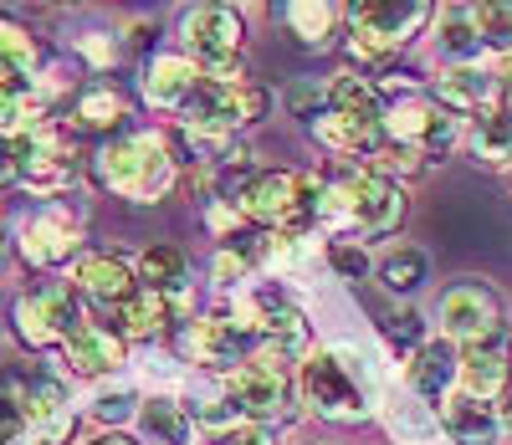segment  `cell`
<instances>
[{
  "label": "cell",
  "instance_id": "29",
  "mask_svg": "<svg viewBox=\"0 0 512 445\" xmlns=\"http://www.w3.org/2000/svg\"><path fill=\"white\" fill-rule=\"evenodd\" d=\"M323 103L333 113H384L379 108V87L364 77V72H338L328 87H323Z\"/></svg>",
  "mask_w": 512,
  "mask_h": 445
},
{
  "label": "cell",
  "instance_id": "7",
  "mask_svg": "<svg viewBox=\"0 0 512 445\" xmlns=\"http://www.w3.org/2000/svg\"><path fill=\"white\" fill-rule=\"evenodd\" d=\"M226 389H231V405L241 415H251V425L292 415V374L282 364L262 359V353H256L251 364H236L226 374Z\"/></svg>",
  "mask_w": 512,
  "mask_h": 445
},
{
  "label": "cell",
  "instance_id": "48",
  "mask_svg": "<svg viewBox=\"0 0 512 445\" xmlns=\"http://www.w3.org/2000/svg\"><path fill=\"white\" fill-rule=\"evenodd\" d=\"M313 445H323V440H313Z\"/></svg>",
  "mask_w": 512,
  "mask_h": 445
},
{
  "label": "cell",
  "instance_id": "5",
  "mask_svg": "<svg viewBox=\"0 0 512 445\" xmlns=\"http://www.w3.org/2000/svg\"><path fill=\"white\" fill-rule=\"evenodd\" d=\"M425 21H431V0H349L354 52L369 62H390Z\"/></svg>",
  "mask_w": 512,
  "mask_h": 445
},
{
  "label": "cell",
  "instance_id": "42",
  "mask_svg": "<svg viewBox=\"0 0 512 445\" xmlns=\"http://www.w3.org/2000/svg\"><path fill=\"white\" fill-rule=\"evenodd\" d=\"M82 57H88V62H103V67H108V62H113V41H103V36L93 41V36H88V41H82Z\"/></svg>",
  "mask_w": 512,
  "mask_h": 445
},
{
  "label": "cell",
  "instance_id": "3",
  "mask_svg": "<svg viewBox=\"0 0 512 445\" xmlns=\"http://www.w3.org/2000/svg\"><path fill=\"white\" fill-rule=\"evenodd\" d=\"M103 185L123 200H139V205H154L169 195L175 185V159H169L164 139L154 133H134V139H118L103 149Z\"/></svg>",
  "mask_w": 512,
  "mask_h": 445
},
{
  "label": "cell",
  "instance_id": "24",
  "mask_svg": "<svg viewBox=\"0 0 512 445\" xmlns=\"http://www.w3.org/2000/svg\"><path fill=\"white\" fill-rule=\"evenodd\" d=\"M472 154L482 164H497V169L512 164V108L492 103V108L477 113V123H472Z\"/></svg>",
  "mask_w": 512,
  "mask_h": 445
},
{
  "label": "cell",
  "instance_id": "38",
  "mask_svg": "<svg viewBox=\"0 0 512 445\" xmlns=\"http://www.w3.org/2000/svg\"><path fill=\"white\" fill-rule=\"evenodd\" d=\"M384 338H390L395 348H405V353H415L420 343H425V323H420V313H395V318H384Z\"/></svg>",
  "mask_w": 512,
  "mask_h": 445
},
{
  "label": "cell",
  "instance_id": "31",
  "mask_svg": "<svg viewBox=\"0 0 512 445\" xmlns=\"http://www.w3.org/2000/svg\"><path fill=\"white\" fill-rule=\"evenodd\" d=\"M185 272H190V261H185V251H180V246H149V251L139 256V277H144L154 292L180 287V282H185Z\"/></svg>",
  "mask_w": 512,
  "mask_h": 445
},
{
  "label": "cell",
  "instance_id": "22",
  "mask_svg": "<svg viewBox=\"0 0 512 445\" xmlns=\"http://www.w3.org/2000/svg\"><path fill=\"white\" fill-rule=\"evenodd\" d=\"M374 272H379L384 292L410 297L415 287H425V277H431V261H425V251H420V246L400 241V246H390V251H384V256L374 261Z\"/></svg>",
  "mask_w": 512,
  "mask_h": 445
},
{
  "label": "cell",
  "instance_id": "37",
  "mask_svg": "<svg viewBox=\"0 0 512 445\" xmlns=\"http://www.w3.org/2000/svg\"><path fill=\"white\" fill-rule=\"evenodd\" d=\"M328 261H333V272L349 277V282H359L369 272V251L359 241H328Z\"/></svg>",
  "mask_w": 512,
  "mask_h": 445
},
{
  "label": "cell",
  "instance_id": "23",
  "mask_svg": "<svg viewBox=\"0 0 512 445\" xmlns=\"http://www.w3.org/2000/svg\"><path fill=\"white\" fill-rule=\"evenodd\" d=\"M456 379H461V389H466V394L492 399V394L507 384V359H502V348H497V343H472V348L461 353Z\"/></svg>",
  "mask_w": 512,
  "mask_h": 445
},
{
  "label": "cell",
  "instance_id": "20",
  "mask_svg": "<svg viewBox=\"0 0 512 445\" xmlns=\"http://www.w3.org/2000/svg\"><path fill=\"white\" fill-rule=\"evenodd\" d=\"M436 98H441V108H456V113H482L497 103V77L482 67H451L436 82Z\"/></svg>",
  "mask_w": 512,
  "mask_h": 445
},
{
  "label": "cell",
  "instance_id": "14",
  "mask_svg": "<svg viewBox=\"0 0 512 445\" xmlns=\"http://www.w3.org/2000/svg\"><path fill=\"white\" fill-rule=\"evenodd\" d=\"M313 133H318L333 154H364V159H374V154L384 149V123H379V113H333V108H323V113L313 118Z\"/></svg>",
  "mask_w": 512,
  "mask_h": 445
},
{
  "label": "cell",
  "instance_id": "4",
  "mask_svg": "<svg viewBox=\"0 0 512 445\" xmlns=\"http://www.w3.org/2000/svg\"><path fill=\"white\" fill-rule=\"evenodd\" d=\"M180 36H185V62H195L200 77H231L241 62L246 26L226 0H195L180 21Z\"/></svg>",
  "mask_w": 512,
  "mask_h": 445
},
{
  "label": "cell",
  "instance_id": "47",
  "mask_svg": "<svg viewBox=\"0 0 512 445\" xmlns=\"http://www.w3.org/2000/svg\"><path fill=\"white\" fill-rule=\"evenodd\" d=\"M36 6H77V0H36Z\"/></svg>",
  "mask_w": 512,
  "mask_h": 445
},
{
  "label": "cell",
  "instance_id": "28",
  "mask_svg": "<svg viewBox=\"0 0 512 445\" xmlns=\"http://www.w3.org/2000/svg\"><path fill=\"white\" fill-rule=\"evenodd\" d=\"M282 21H287V31L303 41V47H328V36H333V0H287Z\"/></svg>",
  "mask_w": 512,
  "mask_h": 445
},
{
  "label": "cell",
  "instance_id": "11",
  "mask_svg": "<svg viewBox=\"0 0 512 445\" xmlns=\"http://www.w3.org/2000/svg\"><path fill=\"white\" fill-rule=\"evenodd\" d=\"M16 180L36 195H57L77 180V149L72 139H62L57 128H31L26 154H21V174Z\"/></svg>",
  "mask_w": 512,
  "mask_h": 445
},
{
  "label": "cell",
  "instance_id": "30",
  "mask_svg": "<svg viewBox=\"0 0 512 445\" xmlns=\"http://www.w3.org/2000/svg\"><path fill=\"white\" fill-rule=\"evenodd\" d=\"M26 410H31V379L16 369H0V445L26 435Z\"/></svg>",
  "mask_w": 512,
  "mask_h": 445
},
{
  "label": "cell",
  "instance_id": "40",
  "mask_svg": "<svg viewBox=\"0 0 512 445\" xmlns=\"http://www.w3.org/2000/svg\"><path fill=\"white\" fill-rule=\"evenodd\" d=\"M216 445H272V440H267V430H262V425H251V420H241V425L221 430V440H216Z\"/></svg>",
  "mask_w": 512,
  "mask_h": 445
},
{
  "label": "cell",
  "instance_id": "17",
  "mask_svg": "<svg viewBox=\"0 0 512 445\" xmlns=\"http://www.w3.org/2000/svg\"><path fill=\"white\" fill-rule=\"evenodd\" d=\"M67 435H72L67 389L57 379H36L31 384V410H26V445H62Z\"/></svg>",
  "mask_w": 512,
  "mask_h": 445
},
{
  "label": "cell",
  "instance_id": "25",
  "mask_svg": "<svg viewBox=\"0 0 512 445\" xmlns=\"http://www.w3.org/2000/svg\"><path fill=\"white\" fill-rule=\"evenodd\" d=\"M436 47L446 57H456L461 67H472V57L482 52V31H477V16L466 6H446L436 16Z\"/></svg>",
  "mask_w": 512,
  "mask_h": 445
},
{
  "label": "cell",
  "instance_id": "43",
  "mask_svg": "<svg viewBox=\"0 0 512 445\" xmlns=\"http://www.w3.org/2000/svg\"><path fill=\"white\" fill-rule=\"evenodd\" d=\"M497 399H502V405H497V425H507V430H512V374H507V384L497 389Z\"/></svg>",
  "mask_w": 512,
  "mask_h": 445
},
{
  "label": "cell",
  "instance_id": "44",
  "mask_svg": "<svg viewBox=\"0 0 512 445\" xmlns=\"http://www.w3.org/2000/svg\"><path fill=\"white\" fill-rule=\"evenodd\" d=\"M497 103H502V108H512V57H507V67L497 72Z\"/></svg>",
  "mask_w": 512,
  "mask_h": 445
},
{
  "label": "cell",
  "instance_id": "13",
  "mask_svg": "<svg viewBox=\"0 0 512 445\" xmlns=\"http://www.w3.org/2000/svg\"><path fill=\"white\" fill-rule=\"evenodd\" d=\"M82 241V220L67 210V205H47V210H36L26 226H21V256L31 266H57L77 251Z\"/></svg>",
  "mask_w": 512,
  "mask_h": 445
},
{
  "label": "cell",
  "instance_id": "39",
  "mask_svg": "<svg viewBox=\"0 0 512 445\" xmlns=\"http://www.w3.org/2000/svg\"><path fill=\"white\" fill-rule=\"evenodd\" d=\"M26 139L31 133H0V185L21 174V154H26Z\"/></svg>",
  "mask_w": 512,
  "mask_h": 445
},
{
  "label": "cell",
  "instance_id": "1",
  "mask_svg": "<svg viewBox=\"0 0 512 445\" xmlns=\"http://www.w3.org/2000/svg\"><path fill=\"white\" fill-rule=\"evenodd\" d=\"M323 226L349 231V236H390L405 220V195L390 174L379 169H349L344 180L323 185Z\"/></svg>",
  "mask_w": 512,
  "mask_h": 445
},
{
  "label": "cell",
  "instance_id": "45",
  "mask_svg": "<svg viewBox=\"0 0 512 445\" xmlns=\"http://www.w3.org/2000/svg\"><path fill=\"white\" fill-rule=\"evenodd\" d=\"M93 445H134L128 435H103V440H93Z\"/></svg>",
  "mask_w": 512,
  "mask_h": 445
},
{
  "label": "cell",
  "instance_id": "34",
  "mask_svg": "<svg viewBox=\"0 0 512 445\" xmlns=\"http://www.w3.org/2000/svg\"><path fill=\"white\" fill-rule=\"evenodd\" d=\"M185 144L200 164L210 169H221V164H236L241 159V144H236V133H216V128H185Z\"/></svg>",
  "mask_w": 512,
  "mask_h": 445
},
{
  "label": "cell",
  "instance_id": "10",
  "mask_svg": "<svg viewBox=\"0 0 512 445\" xmlns=\"http://www.w3.org/2000/svg\"><path fill=\"white\" fill-rule=\"evenodd\" d=\"M77 328H82L77 323V292L62 282H47L16 302V333L31 348H52L57 338H72Z\"/></svg>",
  "mask_w": 512,
  "mask_h": 445
},
{
  "label": "cell",
  "instance_id": "21",
  "mask_svg": "<svg viewBox=\"0 0 512 445\" xmlns=\"http://www.w3.org/2000/svg\"><path fill=\"white\" fill-rule=\"evenodd\" d=\"M67 364H72L77 374H88V379L118 374V369H123V343H118L113 333H103V328H77V333L67 338Z\"/></svg>",
  "mask_w": 512,
  "mask_h": 445
},
{
  "label": "cell",
  "instance_id": "36",
  "mask_svg": "<svg viewBox=\"0 0 512 445\" xmlns=\"http://www.w3.org/2000/svg\"><path fill=\"white\" fill-rule=\"evenodd\" d=\"M472 16H477V31H482V47L512 52V0H482Z\"/></svg>",
  "mask_w": 512,
  "mask_h": 445
},
{
  "label": "cell",
  "instance_id": "26",
  "mask_svg": "<svg viewBox=\"0 0 512 445\" xmlns=\"http://www.w3.org/2000/svg\"><path fill=\"white\" fill-rule=\"evenodd\" d=\"M169 323V297L154 287H139L128 302H118V328L123 338H154Z\"/></svg>",
  "mask_w": 512,
  "mask_h": 445
},
{
  "label": "cell",
  "instance_id": "18",
  "mask_svg": "<svg viewBox=\"0 0 512 445\" xmlns=\"http://www.w3.org/2000/svg\"><path fill=\"white\" fill-rule=\"evenodd\" d=\"M77 292H88L93 302H128L139 292V277H134L128 261H118L108 251H93V256L77 261Z\"/></svg>",
  "mask_w": 512,
  "mask_h": 445
},
{
  "label": "cell",
  "instance_id": "35",
  "mask_svg": "<svg viewBox=\"0 0 512 445\" xmlns=\"http://www.w3.org/2000/svg\"><path fill=\"white\" fill-rule=\"evenodd\" d=\"M77 118H82V128H118L128 118V103L113 93V87H93V93H82Z\"/></svg>",
  "mask_w": 512,
  "mask_h": 445
},
{
  "label": "cell",
  "instance_id": "16",
  "mask_svg": "<svg viewBox=\"0 0 512 445\" xmlns=\"http://www.w3.org/2000/svg\"><path fill=\"white\" fill-rule=\"evenodd\" d=\"M441 430H446L451 445H497L502 425H497V410L487 405V399L456 389V394L441 399Z\"/></svg>",
  "mask_w": 512,
  "mask_h": 445
},
{
  "label": "cell",
  "instance_id": "6",
  "mask_svg": "<svg viewBox=\"0 0 512 445\" xmlns=\"http://www.w3.org/2000/svg\"><path fill=\"white\" fill-rule=\"evenodd\" d=\"M272 108V93L256 87L246 77H205L195 87V98L180 108L185 128H216V133H236L246 123H262Z\"/></svg>",
  "mask_w": 512,
  "mask_h": 445
},
{
  "label": "cell",
  "instance_id": "9",
  "mask_svg": "<svg viewBox=\"0 0 512 445\" xmlns=\"http://www.w3.org/2000/svg\"><path fill=\"white\" fill-rule=\"evenodd\" d=\"M441 333L451 343H497L502 333V297L487 282H456L441 297Z\"/></svg>",
  "mask_w": 512,
  "mask_h": 445
},
{
  "label": "cell",
  "instance_id": "33",
  "mask_svg": "<svg viewBox=\"0 0 512 445\" xmlns=\"http://www.w3.org/2000/svg\"><path fill=\"white\" fill-rule=\"evenodd\" d=\"M0 72L6 77H31L36 72V41L6 16H0Z\"/></svg>",
  "mask_w": 512,
  "mask_h": 445
},
{
  "label": "cell",
  "instance_id": "41",
  "mask_svg": "<svg viewBox=\"0 0 512 445\" xmlns=\"http://www.w3.org/2000/svg\"><path fill=\"white\" fill-rule=\"evenodd\" d=\"M128 415H134V399H128V394H108L103 405H98V420H108V425H118Z\"/></svg>",
  "mask_w": 512,
  "mask_h": 445
},
{
  "label": "cell",
  "instance_id": "46",
  "mask_svg": "<svg viewBox=\"0 0 512 445\" xmlns=\"http://www.w3.org/2000/svg\"><path fill=\"white\" fill-rule=\"evenodd\" d=\"M11 261V246H6V231H0V266H6Z\"/></svg>",
  "mask_w": 512,
  "mask_h": 445
},
{
  "label": "cell",
  "instance_id": "15",
  "mask_svg": "<svg viewBox=\"0 0 512 445\" xmlns=\"http://www.w3.org/2000/svg\"><path fill=\"white\" fill-rule=\"evenodd\" d=\"M456 369H461L456 343H451V338H425V343L410 353V369H405L410 394H415V399H446L451 384H456Z\"/></svg>",
  "mask_w": 512,
  "mask_h": 445
},
{
  "label": "cell",
  "instance_id": "27",
  "mask_svg": "<svg viewBox=\"0 0 512 445\" xmlns=\"http://www.w3.org/2000/svg\"><path fill=\"white\" fill-rule=\"evenodd\" d=\"M139 430L154 445H190V415L180 410V399H144L139 405Z\"/></svg>",
  "mask_w": 512,
  "mask_h": 445
},
{
  "label": "cell",
  "instance_id": "8",
  "mask_svg": "<svg viewBox=\"0 0 512 445\" xmlns=\"http://www.w3.org/2000/svg\"><path fill=\"white\" fill-rule=\"evenodd\" d=\"M379 123H384V139L415 149L420 159H436L456 144V118L441 103H425V98H405L395 108H384Z\"/></svg>",
  "mask_w": 512,
  "mask_h": 445
},
{
  "label": "cell",
  "instance_id": "19",
  "mask_svg": "<svg viewBox=\"0 0 512 445\" xmlns=\"http://www.w3.org/2000/svg\"><path fill=\"white\" fill-rule=\"evenodd\" d=\"M205 77H200V67L195 62H185V57H159L154 67H149V77H144V98L154 103V108H185L190 98H195V87H200Z\"/></svg>",
  "mask_w": 512,
  "mask_h": 445
},
{
  "label": "cell",
  "instance_id": "2",
  "mask_svg": "<svg viewBox=\"0 0 512 445\" xmlns=\"http://www.w3.org/2000/svg\"><path fill=\"white\" fill-rule=\"evenodd\" d=\"M297 384H303V399L323 420H364L369 415V374L359 364V353H349V348L308 353Z\"/></svg>",
  "mask_w": 512,
  "mask_h": 445
},
{
  "label": "cell",
  "instance_id": "12",
  "mask_svg": "<svg viewBox=\"0 0 512 445\" xmlns=\"http://www.w3.org/2000/svg\"><path fill=\"white\" fill-rule=\"evenodd\" d=\"M256 343V333L246 323H231V318H200L180 333V353L190 364H205V369H236L246 359V348Z\"/></svg>",
  "mask_w": 512,
  "mask_h": 445
},
{
  "label": "cell",
  "instance_id": "32",
  "mask_svg": "<svg viewBox=\"0 0 512 445\" xmlns=\"http://www.w3.org/2000/svg\"><path fill=\"white\" fill-rule=\"evenodd\" d=\"M390 430L405 440V445H431L441 435V420L420 405V399H395L390 405Z\"/></svg>",
  "mask_w": 512,
  "mask_h": 445
}]
</instances>
